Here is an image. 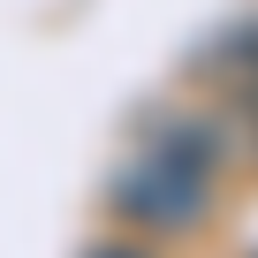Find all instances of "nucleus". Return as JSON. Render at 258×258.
Listing matches in <instances>:
<instances>
[{
	"mask_svg": "<svg viewBox=\"0 0 258 258\" xmlns=\"http://www.w3.org/2000/svg\"><path fill=\"white\" fill-rule=\"evenodd\" d=\"M84 258H145V250H137V243H91Z\"/></svg>",
	"mask_w": 258,
	"mask_h": 258,
	"instance_id": "7ed1b4c3",
	"label": "nucleus"
},
{
	"mask_svg": "<svg viewBox=\"0 0 258 258\" xmlns=\"http://www.w3.org/2000/svg\"><path fill=\"white\" fill-rule=\"evenodd\" d=\"M228 76H235V99H243V121H250V137H258V23L228 46Z\"/></svg>",
	"mask_w": 258,
	"mask_h": 258,
	"instance_id": "f03ea898",
	"label": "nucleus"
},
{
	"mask_svg": "<svg viewBox=\"0 0 258 258\" xmlns=\"http://www.w3.org/2000/svg\"><path fill=\"white\" fill-rule=\"evenodd\" d=\"M213 167L220 145L205 121H152L129 145V160L106 175V213L145 235H182L213 213Z\"/></svg>",
	"mask_w": 258,
	"mask_h": 258,
	"instance_id": "f257e3e1",
	"label": "nucleus"
}]
</instances>
